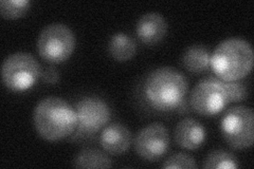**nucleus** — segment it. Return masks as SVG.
<instances>
[{
  "mask_svg": "<svg viewBox=\"0 0 254 169\" xmlns=\"http://www.w3.org/2000/svg\"><path fill=\"white\" fill-rule=\"evenodd\" d=\"M189 90L186 75L172 67L157 68L146 76L143 98L150 108L161 112L179 109Z\"/></svg>",
  "mask_w": 254,
  "mask_h": 169,
  "instance_id": "obj_1",
  "label": "nucleus"
},
{
  "mask_svg": "<svg viewBox=\"0 0 254 169\" xmlns=\"http://www.w3.org/2000/svg\"><path fill=\"white\" fill-rule=\"evenodd\" d=\"M253 61V49L247 40L230 37L222 40L214 49L210 67L219 79L234 82L242 80L250 73Z\"/></svg>",
  "mask_w": 254,
  "mask_h": 169,
  "instance_id": "obj_2",
  "label": "nucleus"
},
{
  "mask_svg": "<svg viewBox=\"0 0 254 169\" xmlns=\"http://www.w3.org/2000/svg\"><path fill=\"white\" fill-rule=\"evenodd\" d=\"M33 120L37 133L51 142L67 138L77 127L75 110L57 96H50L37 104Z\"/></svg>",
  "mask_w": 254,
  "mask_h": 169,
  "instance_id": "obj_3",
  "label": "nucleus"
},
{
  "mask_svg": "<svg viewBox=\"0 0 254 169\" xmlns=\"http://www.w3.org/2000/svg\"><path fill=\"white\" fill-rule=\"evenodd\" d=\"M41 74L39 62L33 55L26 52L11 54L2 63V82L7 89L15 92L29 90L36 84Z\"/></svg>",
  "mask_w": 254,
  "mask_h": 169,
  "instance_id": "obj_4",
  "label": "nucleus"
},
{
  "mask_svg": "<svg viewBox=\"0 0 254 169\" xmlns=\"http://www.w3.org/2000/svg\"><path fill=\"white\" fill-rule=\"evenodd\" d=\"M75 48V37L71 29L64 23L46 26L37 39L39 56L48 62L60 63L67 60Z\"/></svg>",
  "mask_w": 254,
  "mask_h": 169,
  "instance_id": "obj_5",
  "label": "nucleus"
},
{
  "mask_svg": "<svg viewBox=\"0 0 254 169\" xmlns=\"http://www.w3.org/2000/svg\"><path fill=\"white\" fill-rule=\"evenodd\" d=\"M220 132L232 148H250L254 142L253 110L242 105L229 109L220 122Z\"/></svg>",
  "mask_w": 254,
  "mask_h": 169,
  "instance_id": "obj_6",
  "label": "nucleus"
},
{
  "mask_svg": "<svg viewBox=\"0 0 254 169\" xmlns=\"http://www.w3.org/2000/svg\"><path fill=\"white\" fill-rule=\"evenodd\" d=\"M228 104L225 80L214 76L199 80L190 95V108L203 116L218 114Z\"/></svg>",
  "mask_w": 254,
  "mask_h": 169,
  "instance_id": "obj_7",
  "label": "nucleus"
},
{
  "mask_svg": "<svg viewBox=\"0 0 254 169\" xmlns=\"http://www.w3.org/2000/svg\"><path fill=\"white\" fill-rule=\"evenodd\" d=\"M78 130L92 134L100 131L110 120L111 111L108 105L97 96H85L75 107Z\"/></svg>",
  "mask_w": 254,
  "mask_h": 169,
  "instance_id": "obj_8",
  "label": "nucleus"
},
{
  "mask_svg": "<svg viewBox=\"0 0 254 169\" xmlns=\"http://www.w3.org/2000/svg\"><path fill=\"white\" fill-rule=\"evenodd\" d=\"M169 147L170 135L161 123H153L142 128L134 140V149L138 156L150 162L161 159Z\"/></svg>",
  "mask_w": 254,
  "mask_h": 169,
  "instance_id": "obj_9",
  "label": "nucleus"
},
{
  "mask_svg": "<svg viewBox=\"0 0 254 169\" xmlns=\"http://www.w3.org/2000/svg\"><path fill=\"white\" fill-rule=\"evenodd\" d=\"M168 33V22L159 13H146L138 20L136 34L141 43L154 46L161 42Z\"/></svg>",
  "mask_w": 254,
  "mask_h": 169,
  "instance_id": "obj_10",
  "label": "nucleus"
},
{
  "mask_svg": "<svg viewBox=\"0 0 254 169\" xmlns=\"http://www.w3.org/2000/svg\"><path fill=\"white\" fill-rule=\"evenodd\" d=\"M102 148L113 156H121L129 149L131 133L128 128L120 123L106 126L100 135Z\"/></svg>",
  "mask_w": 254,
  "mask_h": 169,
  "instance_id": "obj_11",
  "label": "nucleus"
},
{
  "mask_svg": "<svg viewBox=\"0 0 254 169\" xmlns=\"http://www.w3.org/2000/svg\"><path fill=\"white\" fill-rule=\"evenodd\" d=\"M174 138L180 147L188 150L200 148L206 139L204 126L194 118H184L177 124Z\"/></svg>",
  "mask_w": 254,
  "mask_h": 169,
  "instance_id": "obj_12",
  "label": "nucleus"
},
{
  "mask_svg": "<svg viewBox=\"0 0 254 169\" xmlns=\"http://www.w3.org/2000/svg\"><path fill=\"white\" fill-rule=\"evenodd\" d=\"M185 68L193 73H201L210 68L211 52L208 47L201 44L190 46L182 55Z\"/></svg>",
  "mask_w": 254,
  "mask_h": 169,
  "instance_id": "obj_13",
  "label": "nucleus"
},
{
  "mask_svg": "<svg viewBox=\"0 0 254 169\" xmlns=\"http://www.w3.org/2000/svg\"><path fill=\"white\" fill-rule=\"evenodd\" d=\"M108 52L117 61L130 60L137 53V44L130 36L119 32L109 39Z\"/></svg>",
  "mask_w": 254,
  "mask_h": 169,
  "instance_id": "obj_14",
  "label": "nucleus"
},
{
  "mask_svg": "<svg viewBox=\"0 0 254 169\" xmlns=\"http://www.w3.org/2000/svg\"><path fill=\"white\" fill-rule=\"evenodd\" d=\"M72 166L75 168H110L111 159L99 149L86 148L74 157Z\"/></svg>",
  "mask_w": 254,
  "mask_h": 169,
  "instance_id": "obj_15",
  "label": "nucleus"
},
{
  "mask_svg": "<svg viewBox=\"0 0 254 169\" xmlns=\"http://www.w3.org/2000/svg\"><path fill=\"white\" fill-rule=\"evenodd\" d=\"M202 166L206 169H235L240 167L237 159L222 149L211 151L204 159Z\"/></svg>",
  "mask_w": 254,
  "mask_h": 169,
  "instance_id": "obj_16",
  "label": "nucleus"
},
{
  "mask_svg": "<svg viewBox=\"0 0 254 169\" xmlns=\"http://www.w3.org/2000/svg\"><path fill=\"white\" fill-rule=\"evenodd\" d=\"M31 7L29 0H2L0 13L5 19H18L25 16Z\"/></svg>",
  "mask_w": 254,
  "mask_h": 169,
  "instance_id": "obj_17",
  "label": "nucleus"
},
{
  "mask_svg": "<svg viewBox=\"0 0 254 169\" xmlns=\"http://www.w3.org/2000/svg\"><path fill=\"white\" fill-rule=\"evenodd\" d=\"M162 168L165 169H174V168H189L194 169L197 168L196 161L193 157L190 155L184 154V152H178V154L171 155L168 159L164 161L162 164Z\"/></svg>",
  "mask_w": 254,
  "mask_h": 169,
  "instance_id": "obj_18",
  "label": "nucleus"
},
{
  "mask_svg": "<svg viewBox=\"0 0 254 169\" xmlns=\"http://www.w3.org/2000/svg\"><path fill=\"white\" fill-rule=\"evenodd\" d=\"M226 90L228 94L229 103H238L247 99L248 89L241 80H234V82H225Z\"/></svg>",
  "mask_w": 254,
  "mask_h": 169,
  "instance_id": "obj_19",
  "label": "nucleus"
},
{
  "mask_svg": "<svg viewBox=\"0 0 254 169\" xmlns=\"http://www.w3.org/2000/svg\"><path fill=\"white\" fill-rule=\"evenodd\" d=\"M41 78L47 85H57L60 82V71L54 67H46L42 70Z\"/></svg>",
  "mask_w": 254,
  "mask_h": 169,
  "instance_id": "obj_20",
  "label": "nucleus"
}]
</instances>
